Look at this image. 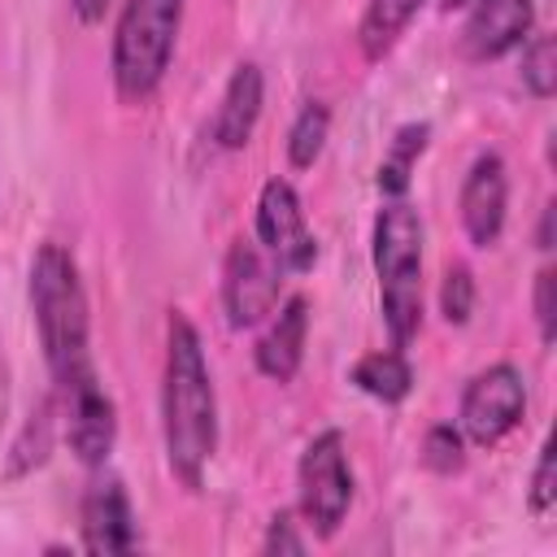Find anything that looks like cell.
I'll list each match as a JSON object with an SVG mask.
<instances>
[{"instance_id": "obj_1", "label": "cell", "mask_w": 557, "mask_h": 557, "mask_svg": "<svg viewBox=\"0 0 557 557\" xmlns=\"http://www.w3.org/2000/svg\"><path fill=\"white\" fill-rule=\"evenodd\" d=\"M161 444L165 466L183 487H200L218 453V392L205 361L200 331L183 309L165 318V366H161Z\"/></svg>"}, {"instance_id": "obj_2", "label": "cell", "mask_w": 557, "mask_h": 557, "mask_svg": "<svg viewBox=\"0 0 557 557\" xmlns=\"http://www.w3.org/2000/svg\"><path fill=\"white\" fill-rule=\"evenodd\" d=\"M30 313H35V335L44 348V366L52 379V396L70 400L87 387L100 383L96 357H91V313H87V292L78 261L44 239L30 257Z\"/></svg>"}, {"instance_id": "obj_3", "label": "cell", "mask_w": 557, "mask_h": 557, "mask_svg": "<svg viewBox=\"0 0 557 557\" xmlns=\"http://www.w3.org/2000/svg\"><path fill=\"white\" fill-rule=\"evenodd\" d=\"M374 274L392 348H405L422 326V218L400 196L374 218Z\"/></svg>"}, {"instance_id": "obj_4", "label": "cell", "mask_w": 557, "mask_h": 557, "mask_svg": "<svg viewBox=\"0 0 557 557\" xmlns=\"http://www.w3.org/2000/svg\"><path fill=\"white\" fill-rule=\"evenodd\" d=\"M183 4L187 0H122L109 70H113V87L126 104H139L161 87L170 61H174Z\"/></svg>"}, {"instance_id": "obj_5", "label": "cell", "mask_w": 557, "mask_h": 557, "mask_svg": "<svg viewBox=\"0 0 557 557\" xmlns=\"http://www.w3.org/2000/svg\"><path fill=\"white\" fill-rule=\"evenodd\" d=\"M296 487H300V518L318 540H331L352 505V470H348V448L335 426L318 431L296 466Z\"/></svg>"}, {"instance_id": "obj_6", "label": "cell", "mask_w": 557, "mask_h": 557, "mask_svg": "<svg viewBox=\"0 0 557 557\" xmlns=\"http://www.w3.org/2000/svg\"><path fill=\"white\" fill-rule=\"evenodd\" d=\"M527 413V379L518 366L509 361H496L487 370H479L466 392H461V413H457V426L470 444L479 448H492L500 444Z\"/></svg>"}, {"instance_id": "obj_7", "label": "cell", "mask_w": 557, "mask_h": 557, "mask_svg": "<svg viewBox=\"0 0 557 557\" xmlns=\"http://www.w3.org/2000/svg\"><path fill=\"white\" fill-rule=\"evenodd\" d=\"M283 274L287 270L257 239H235L226 248V261H222V309H226V322L235 331H244V326H257L261 318H270L274 305H278Z\"/></svg>"}, {"instance_id": "obj_8", "label": "cell", "mask_w": 557, "mask_h": 557, "mask_svg": "<svg viewBox=\"0 0 557 557\" xmlns=\"http://www.w3.org/2000/svg\"><path fill=\"white\" fill-rule=\"evenodd\" d=\"M257 244L287 270L305 274L318 261V239L305 222V205L287 178H265L257 196Z\"/></svg>"}, {"instance_id": "obj_9", "label": "cell", "mask_w": 557, "mask_h": 557, "mask_svg": "<svg viewBox=\"0 0 557 557\" xmlns=\"http://www.w3.org/2000/svg\"><path fill=\"white\" fill-rule=\"evenodd\" d=\"M461 226L470 235V244L492 248L505 231V209H509V174L500 152H479L461 178Z\"/></svg>"}, {"instance_id": "obj_10", "label": "cell", "mask_w": 557, "mask_h": 557, "mask_svg": "<svg viewBox=\"0 0 557 557\" xmlns=\"http://www.w3.org/2000/svg\"><path fill=\"white\" fill-rule=\"evenodd\" d=\"M83 553H131L139 548V527L122 479L96 474L83 492Z\"/></svg>"}, {"instance_id": "obj_11", "label": "cell", "mask_w": 557, "mask_h": 557, "mask_svg": "<svg viewBox=\"0 0 557 557\" xmlns=\"http://www.w3.org/2000/svg\"><path fill=\"white\" fill-rule=\"evenodd\" d=\"M57 413L65 422V440H70V453L100 470L117 444V409H113V396L104 392V383L70 396V400H57Z\"/></svg>"}, {"instance_id": "obj_12", "label": "cell", "mask_w": 557, "mask_h": 557, "mask_svg": "<svg viewBox=\"0 0 557 557\" xmlns=\"http://www.w3.org/2000/svg\"><path fill=\"white\" fill-rule=\"evenodd\" d=\"M531 0H474L461 26V52L470 61H496L531 30Z\"/></svg>"}, {"instance_id": "obj_13", "label": "cell", "mask_w": 557, "mask_h": 557, "mask_svg": "<svg viewBox=\"0 0 557 557\" xmlns=\"http://www.w3.org/2000/svg\"><path fill=\"white\" fill-rule=\"evenodd\" d=\"M261 100H265V78H261V65L257 61H239L222 87V100L213 109V122H209V139L226 152L244 148L257 131V117H261Z\"/></svg>"}, {"instance_id": "obj_14", "label": "cell", "mask_w": 557, "mask_h": 557, "mask_svg": "<svg viewBox=\"0 0 557 557\" xmlns=\"http://www.w3.org/2000/svg\"><path fill=\"white\" fill-rule=\"evenodd\" d=\"M305 339H309V300L287 296L283 305H274L270 326L261 331V339L252 348L257 370L274 383H292L300 361H305Z\"/></svg>"}, {"instance_id": "obj_15", "label": "cell", "mask_w": 557, "mask_h": 557, "mask_svg": "<svg viewBox=\"0 0 557 557\" xmlns=\"http://www.w3.org/2000/svg\"><path fill=\"white\" fill-rule=\"evenodd\" d=\"M422 0H366L361 22H357V44L366 61H379L396 48V39L405 35V26L418 17Z\"/></svg>"}, {"instance_id": "obj_16", "label": "cell", "mask_w": 557, "mask_h": 557, "mask_svg": "<svg viewBox=\"0 0 557 557\" xmlns=\"http://www.w3.org/2000/svg\"><path fill=\"white\" fill-rule=\"evenodd\" d=\"M366 396H374V400H383V405H400L405 396H409V387H413V366H409V357L400 352V348H379V352H366L357 366H352V374H348Z\"/></svg>"}, {"instance_id": "obj_17", "label": "cell", "mask_w": 557, "mask_h": 557, "mask_svg": "<svg viewBox=\"0 0 557 557\" xmlns=\"http://www.w3.org/2000/svg\"><path fill=\"white\" fill-rule=\"evenodd\" d=\"M57 418H61V413H57V396H44V400L30 409L22 435H17L13 448H9V479H22V474H30V470H39V466L48 461Z\"/></svg>"}, {"instance_id": "obj_18", "label": "cell", "mask_w": 557, "mask_h": 557, "mask_svg": "<svg viewBox=\"0 0 557 557\" xmlns=\"http://www.w3.org/2000/svg\"><path fill=\"white\" fill-rule=\"evenodd\" d=\"M426 139H431V126H426V122H409V126H400V131L392 135V148H387V157H383V165H379V191H383V196H405L409 174H413V165H418Z\"/></svg>"}, {"instance_id": "obj_19", "label": "cell", "mask_w": 557, "mask_h": 557, "mask_svg": "<svg viewBox=\"0 0 557 557\" xmlns=\"http://www.w3.org/2000/svg\"><path fill=\"white\" fill-rule=\"evenodd\" d=\"M326 131H331V109L322 100H305L287 131V161L296 170H309L326 148Z\"/></svg>"}, {"instance_id": "obj_20", "label": "cell", "mask_w": 557, "mask_h": 557, "mask_svg": "<svg viewBox=\"0 0 557 557\" xmlns=\"http://www.w3.org/2000/svg\"><path fill=\"white\" fill-rule=\"evenodd\" d=\"M522 83L535 100H548L557 91V44H553V35H535L522 48Z\"/></svg>"}, {"instance_id": "obj_21", "label": "cell", "mask_w": 557, "mask_h": 557, "mask_svg": "<svg viewBox=\"0 0 557 557\" xmlns=\"http://www.w3.org/2000/svg\"><path fill=\"white\" fill-rule=\"evenodd\" d=\"M422 466L435 470V474L461 470L466 466V435H461V426H453V422L431 426L426 440H422Z\"/></svg>"}, {"instance_id": "obj_22", "label": "cell", "mask_w": 557, "mask_h": 557, "mask_svg": "<svg viewBox=\"0 0 557 557\" xmlns=\"http://www.w3.org/2000/svg\"><path fill=\"white\" fill-rule=\"evenodd\" d=\"M440 313L448 326H466L474 313V274L466 265H448L440 283Z\"/></svg>"}, {"instance_id": "obj_23", "label": "cell", "mask_w": 557, "mask_h": 557, "mask_svg": "<svg viewBox=\"0 0 557 557\" xmlns=\"http://www.w3.org/2000/svg\"><path fill=\"white\" fill-rule=\"evenodd\" d=\"M557 505V470H553V440L540 444V457H535V470H531V492H527V509L535 518H548Z\"/></svg>"}, {"instance_id": "obj_24", "label": "cell", "mask_w": 557, "mask_h": 557, "mask_svg": "<svg viewBox=\"0 0 557 557\" xmlns=\"http://www.w3.org/2000/svg\"><path fill=\"white\" fill-rule=\"evenodd\" d=\"M553 287H557L553 265H540L531 305H535V322H540V339H544V344H553V335H557V296H553Z\"/></svg>"}, {"instance_id": "obj_25", "label": "cell", "mask_w": 557, "mask_h": 557, "mask_svg": "<svg viewBox=\"0 0 557 557\" xmlns=\"http://www.w3.org/2000/svg\"><path fill=\"white\" fill-rule=\"evenodd\" d=\"M292 527H296V522H292V513H287V509H278V513L270 518V527H265L261 553H305V540H300Z\"/></svg>"}, {"instance_id": "obj_26", "label": "cell", "mask_w": 557, "mask_h": 557, "mask_svg": "<svg viewBox=\"0 0 557 557\" xmlns=\"http://www.w3.org/2000/svg\"><path fill=\"white\" fill-rule=\"evenodd\" d=\"M70 9L78 13V22H83V26H91V22H100V17H104L109 0H70Z\"/></svg>"}, {"instance_id": "obj_27", "label": "cell", "mask_w": 557, "mask_h": 557, "mask_svg": "<svg viewBox=\"0 0 557 557\" xmlns=\"http://www.w3.org/2000/svg\"><path fill=\"white\" fill-rule=\"evenodd\" d=\"M540 248L544 252L553 248V205H544V218H540Z\"/></svg>"}, {"instance_id": "obj_28", "label": "cell", "mask_w": 557, "mask_h": 557, "mask_svg": "<svg viewBox=\"0 0 557 557\" xmlns=\"http://www.w3.org/2000/svg\"><path fill=\"white\" fill-rule=\"evenodd\" d=\"M444 4H448V9H470L474 0H444Z\"/></svg>"}]
</instances>
